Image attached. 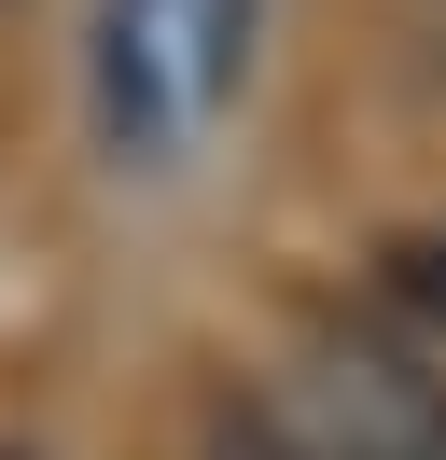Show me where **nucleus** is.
<instances>
[{
	"instance_id": "obj_1",
	"label": "nucleus",
	"mask_w": 446,
	"mask_h": 460,
	"mask_svg": "<svg viewBox=\"0 0 446 460\" xmlns=\"http://www.w3.org/2000/svg\"><path fill=\"white\" fill-rule=\"evenodd\" d=\"M265 70V0H84V126L112 181H195Z\"/></svg>"
},
{
	"instance_id": "obj_2",
	"label": "nucleus",
	"mask_w": 446,
	"mask_h": 460,
	"mask_svg": "<svg viewBox=\"0 0 446 460\" xmlns=\"http://www.w3.org/2000/svg\"><path fill=\"white\" fill-rule=\"evenodd\" d=\"M293 419L321 460H446V349L390 307L321 321L307 376H293Z\"/></svg>"
},
{
	"instance_id": "obj_3",
	"label": "nucleus",
	"mask_w": 446,
	"mask_h": 460,
	"mask_svg": "<svg viewBox=\"0 0 446 460\" xmlns=\"http://www.w3.org/2000/svg\"><path fill=\"white\" fill-rule=\"evenodd\" d=\"M377 307H390V321H418V335L446 349V224L377 237Z\"/></svg>"
},
{
	"instance_id": "obj_4",
	"label": "nucleus",
	"mask_w": 446,
	"mask_h": 460,
	"mask_svg": "<svg viewBox=\"0 0 446 460\" xmlns=\"http://www.w3.org/2000/svg\"><path fill=\"white\" fill-rule=\"evenodd\" d=\"M195 460H321V447H307V419H293V404H223Z\"/></svg>"
},
{
	"instance_id": "obj_5",
	"label": "nucleus",
	"mask_w": 446,
	"mask_h": 460,
	"mask_svg": "<svg viewBox=\"0 0 446 460\" xmlns=\"http://www.w3.org/2000/svg\"><path fill=\"white\" fill-rule=\"evenodd\" d=\"M0 460H28V447H0Z\"/></svg>"
}]
</instances>
